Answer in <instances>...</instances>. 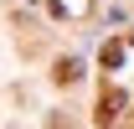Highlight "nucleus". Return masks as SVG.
I'll use <instances>...</instances> for the list:
<instances>
[{"label": "nucleus", "instance_id": "1", "mask_svg": "<svg viewBox=\"0 0 134 129\" xmlns=\"http://www.w3.org/2000/svg\"><path fill=\"white\" fill-rule=\"evenodd\" d=\"M119 109H124V93H119V88H103L98 93V129H114L119 124Z\"/></svg>", "mask_w": 134, "mask_h": 129}, {"label": "nucleus", "instance_id": "2", "mask_svg": "<svg viewBox=\"0 0 134 129\" xmlns=\"http://www.w3.org/2000/svg\"><path fill=\"white\" fill-rule=\"evenodd\" d=\"M52 78L62 83V88H72V83L83 78V62H77V57H62V62H57V72H52Z\"/></svg>", "mask_w": 134, "mask_h": 129}, {"label": "nucleus", "instance_id": "3", "mask_svg": "<svg viewBox=\"0 0 134 129\" xmlns=\"http://www.w3.org/2000/svg\"><path fill=\"white\" fill-rule=\"evenodd\" d=\"M98 62H103V67H119V62H124V41H103Z\"/></svg>", "mask_w": 134, "mask_h": 129}, {"label": "nucleus", "instance_id": "4", "mask_svg": "<svg viewBox=\"0 0 134 129\" xmlns=\"http://www.w3.org/2000/svg\"><path fill=\"white\" fill-rule=\"evenodd\" d=\"M114 129H134V109H129V114H124V119H119V124H114Z\"/></svg>", "mask_w": 134, "mask_h": 129}]
</instances>
